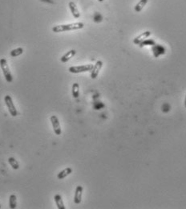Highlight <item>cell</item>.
<instances>
[{"mask_svg": "<svg viewBox=\"0 0 186 209\" xmlns=\"http://www.w3.org/2000/svg\"><path fill=\"white\" fill-rule=\"evenodd\" d=\"M8 163H9V164L11 165V167H12L14 170H18V169L19 168V164H18V161H17L15 158H9V159H8Z\"/></svg>", "mask_w": 186, "mask_h": 209, "instance_id": "cell-16", "label": "cell"}, {"mask_svg": "<svg viewBox=\"0 0 186 209\" xmlns=\"http://www.w3.org/2000/svg\"><path fill=\"white\" fill-rule=\"evenodd\" d=\"M150 35H151V32H150L149 31H146V32H142L140 35H139L138 36H136V37L133 39V43L136 44H140L144 39H147L148 37H149Z\"/></svg>", "mask_w": 186, "mask_h": 209, "instance_id": "cell-7", "label": "cell"}, {"mask_svg": "<svg viewBox=\"0 0 186 209\" xmlns=\"http://www.w3.org/2000/svg\"><path fill=\"white\" fill-rule=\"evenodd\" d=\"M0 66H1V69H2L3 73V76L4 77H5L6 81H7L8 83H11V82L13 81V76L11 75L9 66H8L7 60H6L5 58L0 59Z\"/></svg>", "mask_w": 186, "mask_h": 209, "instance_id": "cell-2", "label": "cell"}, {"mask_svg": "<svg viewBox=\"0 0 186 209\" xmlns=\"http://www.w3.org/2000/svg\"><path fill=\"white\" fill-rule=\"evenodd\" d=\"M184 106L186 107V94H185V98H184Z\"/></svg>", "mask_w": 186, "mask_h": 209, "instance_id": "cell-18", "label": "cell"}, {"mask_svg": "<svg viewBox=\"0 0 186 209\" xmlns=\"http://www.w3.org/2000/svg\"><path fill=\"white\" fill-rule=\"evenodd\" d=\"M102 67H103V62L101 60H98L96 63V65L93 66V69H92V72H91L92 79H96Z\"/></svg>", "mask_w": 186, "mask_h": 209, "instance_id": "cell-6", "label": "cell"}, {"mask_svg": "<svg viewBox=\"0 0 186 209\" xmlns=\"http://www.w3.org/2000/svg\"><path fill=\"white\" fill-rule=\"evenodd\" d=\"M76 54V50H70L69 52H67L66 54H64V55L61 57V59H60L61 62H63V63H66V62H68L69 60L72 59V58Z\"/></svg>", "mask_w": 186, "mask_h": 209, "instance_id": "cell-11", "label": "cell"}, {"mask_svg": "<svg viewBox=\"0 0 186 209\" xmlns=\"http://www.w3.org/2000/svg\"><path fill=\"white\" fill-rule=\"evenodd\" d=\"M23 53V48H15V49H14V50L11 51V52H10V55H11V57H16V56H20V55H22Z\"/></svg>", "mask_w": 186, "mask_h": 209, "instance_id": "cell-17", "label": "cell"}, {"mask_svg": "<svg viewBox=\"0 0 186 209\" xmlns=\"http://www.w3.org/2000/svg\"><path fill=\"white\" fill-rule=\"evenodd\" d=\"M9 206L11 209H15L17 206V198L15 195H11L9 198Z\"/></svg>", "mask_w": 186, "mask_h": 209, "instance_id": "cell-15", "label": "cell"}, {"mask_svg": "<svg viewBox=\"0 0 186 209\" xmlns=\"http://www.w3.org/2000/svg\"><path fill=\"white\" fill-rule=\"evenodd\" d=\"M68 7H69V9H70L74 18L79 19V17H80V13H79V10H78L77 7H76V4L72 1V2L68 3Z\"/></svg>", "mask_w": 186, "mask_h": 209, "instance_id": "cell-9", "label": "cell"}, {"mask_svg": "<svg viewBox=\"0 0 186 209\" xmlns=\"http://www.w3.org/2000/svg\"><path fill=\"white\" fill-rule=\"evenodd\" d=\"M148 0H140L138 3L135 6L134 10L136 11V12H140V11H141L142 9L145 7V5L148 3Z\"/></svg>", "mask_w": 186, "mask_h": 209, "instance_id": "cell-13", "label": "cell"}, {"mask_svg": "<svg viewBox=\"0 0 186 209\" xmlns=\"http://www.w3.org/2000/svg\"><path fill=\"white\" fill-rule=\"evenodd\" d=\"M83 27H84V24L80 22L69 24H61V25L53 27L52 31L55 33H59V32H68V31H75V30L82 29Z\"/></svg>", "mask_w": 186, "mask_h": 209, "instance_id": "cell-1", "label": "cell"}, {"mask_svg": "<svg viewBox=\"0 0 186 209\" xmlns=\"http://www.w3.org/2000/svg\"><path fill=\"white\" fill-rule=\"evenodd\" d=\"M51 122H52V126H53V130L54 132L56 135H60L61 133H62V130H61V127H60V124H59V119L55 115H52L51 117Z\"/></svg>", "mask_w": 186, "mask_h": 209, "instance_id": "cell-5", "label": "cell"}, {"mask_svg": "<svg viewBox=\"0 0 186 209\" xmlns=\"http://www.w3.org/2000/svg\"><path fill=\"white\" fill-rule=\"evenodd\" d=\"M72 96L74 98H78L79 96V85L78 83H74L72 85Z\"/></svg>", "mask_w": 186, "mask_h": 209, "instance_id": "cell-14", "label": "cell"}, {"mask_svg": "<svg viewBox=\"0 0 186 209\" xmlns=\"http://www.w3.org/2000/svg\"><path fill=\"white\" fill-rule=\"evenodd\" d=\"M82 194H83V187H82V186H78L76 189L75 196H74V202H75V204H80L82 199Z\"/></svg>", "mask_w": 186, "mask_h": 209, "instance_id": "cell-8", "label": "cell"}, {"mask_svg": "<svg viewBox=\"0 0 186 209\" xmlns=\"http://www.w3.org/2000/svg\"><path fill=\"white\" fill-rule=\"evenodd\" d=\"M72 169L71 167H67V168L63 169V170H61L59 174L57 175L58 180H63L64 178L68 176L70 174H72Z\"/></svg>", "mask_w": 186, "mask_h": 209, "instance_id": "cell-10", "label": "cell"}, {"mask_svg": "<svg viewBox=\"0 0 186 209\" xmlns=\"http://www.w3.org/2000/svg\"><path fill=\"white\" fill-rule=\"evenodd\" d=\"M0 208H1V205H0Z\"/></svg>", "mask_w": 186, "mask_h": 209, "instance_id": "cell-20", "label": "cell"}, {"mask_svg": "<svg viewBox=\"0 0 186 209\" xmlns=\"http://www.w3.org/2000/svg\"><path fill=\"white\" fill-rule=\"evenodd\" d=\"M4 102L6 103V106L8 107V110H9L10 114L12 117H16L18 115V111H17L16 108H15V105L13 103V100L11 98V96L9 95H7L4 97Z\"/></svg>", "mask_w": 186, "mask_h": 209, "instance_id": "cell-3", "label": "cell"}, {"mask_svg": "<svg viewBox=\"0 0 186 209\" xmlns=\"http://www.w3.org/2000/svg\"><path fill=\"white\" fill-rule=\"evenodd\" d=\"M54 200L55 201V204L56 206L59 209H65L64 204H63V201L62 200V197H61L60 195H55V197H54Z\"/></svg>", "mask_w": 186, "mask_h": 209, "instance_id": "cell-12", "label": "cell"}, {"mask_svg": "<svg viewBox=\"0 0 186 209\" xmlns=\"http://www.w3.org/2000/svg\"><path fill=\"white\" fill-rule=\"evenodd\" d=\"M93 69L92 65H79V66H72L69 68V72L72 73H80V72H88L92 71Z\"/></svg>", "mask_w": 186, "mask_h": 209, "instance_id": "cell-4", "label": "cell"}, {"mask_svg": "<svg viewBox=\"0 0 186 209\" xmlns=\"http://www.w3.org/2000/svg\"><path fill=\"white\" fill-rule=\"evenodd\" d=\"M98 1H99V2H103V1H104V0H98Z\"/></svg>", "mask_w": 186, "mask_h": 209, "instance_id": "cell-19", "label": "cell"}]
</instances>
